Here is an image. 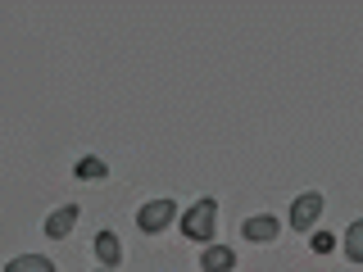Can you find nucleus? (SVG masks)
<instances>
[{"instance_id": "obj_1", "label": "nucleus", "mask_w": 363, "mask_h": 272, "mask_svg": "<svg viewBox=\"0 0 363 272\" xmlns=\"http://www.w3.org/2000/svg\"><path fill=\"white\" fill-rule=\"evenodd\" d=\"M213 232H218V200L204 196L182 213V236H191V241H213Z\"/></svg>"}, {"instance_id": "obj_2", "label": "nucleus", "mask_w": 363, "mask_h": 272, "mask_svg": "<svg viewBox=\"0 0 363 272\" xmlns=\"http://www.w3.org/2000/svg\"><path fill=\"white\" fill-rule=\"evenodd\" d=\"M177 218V200H150V204H141V213H136V227H141L145 236H159V232H168Z\"/></svg>"}, {"instance_id": "obj_3", "label": "nucleus", "mask_w": 363, "mask_h": 272, "mask_svg": "<svg viewBox=\"0 0 363 272\" xmlns=\"http://www.w3.org/2000/svg\"><path fill=\"white\" fill-rule=\"evenodd\" d=\"M323 209H327L323 191H304V196H295V204H291V232H313V222H318Z\"/></svg>"}, {"instance_id": "obj_4", "label": "nucleus", "mask_w": 363, "mask_h": 272, "mask_svg": "<svg viewBox=\"0 0 363 272\" xmlns=\"http://www.w3.org/2000/svg\"><path fill=\"white\" fill-rule=\"evenodd\" d=\"M73 227H77V204H64V209H55L50 218H45V236H50V241H64Z\"/></svg>"}, {"instance_id": "obj_5", "label": "nucleus", "mask_w": 363, "mask_h": 272, "mask_svg": "<svg viewBox=\"0 0 363 272\" xmlns=\"http://www.w3.org/2000/svg\"><path fill=\"white\" fill-rule=\"evenodd\" d=\"M245 241H277V232H281V222L272 218V213H259V218H245Z\"/></svg>"}, {"instance_id": "obj_6", "label": "nucleus", "mask_w": 363, "mask_h": 272, "mask_svg": "<svg viewBox=\"0 0 363 272\" xmlns=\"http://www.w3.org/2000/svg\"><path fill=\"white\" fill-rule=\"evenodd\" d=\"M200 268H204V272H232V268H236V254H232L227 245H209V249L200 254Z\"/></svg>"}, {"instance_id": "obj_7", "label": "nucleus", "mask_w": 363, "mask_h": 272, "mask_svg": "<svg viewBox=\"0 0 363 272\" xmlns=\"http://www.w3.org/2000/svg\"><path fill=\"white\" fill-rule=\"evenodd\" d=\"M96 259H100V264H105V268L123 264V241H118V236H113V232H100V236H96Z\"/></svg>"}, {"instance_id": "obj_8", "label": "nucleus", "mask_w": 363, "mask_h": 272, "mask_svg": "<svg viewBox=\"0 0 363 272\" xmlns=\"http://www.w3.org/2000/svg\"><path fill=\"white\" fill-rule=\"evenodd\" d=\"M5 272H55V264L45 254H18L14 264H5Z\"/></svg>"}, {"instance_id": "obj_9", "label": "nucleus", "mask_w": 363, "mask_h": 272, "mask_svg": "<svg viewBox=\"0 0 363 272\" xmlns=\"http://www.w3.org/2000/svg\"><path fill=\"white\" fill-rule=\"evenodd\" d=\"M345 259L350 264H363V218L350 222V236H345Z\"/></svg>"}, {"instance_id": "obj_10", "label": "nucleus", "mask_w": 363, "mask_h": 272, "mask_svg": "<svg viewBox=\"0 0 363 272\" xmlns=\"http://www.w3.org/2000/svg\"><path fill=\"white\" fill-rule=\"evenodd\" d=\"M105 173H109V164H105V159H96V154L77 159V177H82V181H100Z\"/></svg>"}, {"instance_id": "obj_11", "label": "nucleus", "mask_w": 363, "mask_h": 272, "mask_svg": "<svg viewBox=\"0 0 363 272\" xmlns=\"http://www.w3.org/2000/svg\"><path fill=\"white\" fill-rule=\"evenodd\" d=\"M309 245H313V254H323V259H327V254L336 249V236H332V232H313V241H309Z\"/></svg>"}, {"instance_id": "obj_12", "label": "nucleus", "mask_w": 363, "mask_h": 272, "mask_svg": "<svg viewBox=\"0 0 363 272\" xmlns=\"http://www.w3.org/2000/svg\"><path fill=\"white\" fill-rule=\"evenodd\" d=\"M96 272H113V268H96Z\"/></svg>"}]
</instances>
